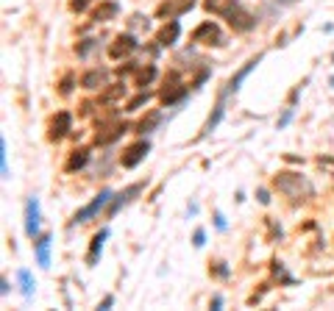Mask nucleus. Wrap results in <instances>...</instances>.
I'll return each instance as SVG.
<instances>
[{"mask_svg": "<svg viewBox=\"0 0 334 311\" xmlns=\"http://www.w3.org/2000/svg\"><path fill=\"white\" fill-rule=\"evenodd\" d=\"M148 150H151V148H148V142H137V144H131V148H128L126 153H122V158H120V161H122V167H128V170H131V167H137V164L142 161V158L148 156Z\"/></svg>", "mask_w": 334, "mask_h": 311, "instance_id": "7ed1b4c3", "label": "nucleus"}, {"mask_svg": "<svg viewBox=\"0 0 334 311\" xmlns=\"http://www.w3.org/2000/svg\"><path fill=\"white\" fill-rule=\"evenodd\" d=\"M156 122H159V114H151V120H148V122H142V125H139V131H142V134H145V131H151L153 125H156Z\"/></svg>", "mask_w": 334, "mask_h": 311, "instance_id": "4be33fe9", "label": "nucleus"}, {"mask_svg": "<svg viewBox=\"0 0 334 311\" xmlns=\"http://www.w3.org/2000/svg\"><path fill=\"white\" fill-rule=\"evenodd\" d=\"M109 197H112V192H109V189H103V192H100L98 197L92 200L90 206H84V209H81V211L76 214V223H86V219H90L95 211H100V209H103V206L109 203Z\"/></svg>", "mask_w": 334, "mask_h": 311, "instance_id": "39448f33", "label": "nucleus"}, {"mask_svg": "<svg viewBox=\"0 0 334 311\" xmlns=\"http://www.w3.org/2000/svg\"><path fill=\"white\" fill-rule=\"evenodd\" d=\"M47 250H50V236H42V239L37 242V261L42 267L50 264V255H47Z\"/></svg>", "mask_w": 334, "mask_h": 311, "instance_id": "2eb2a0df", "label": "nucleus"}, {"mask_svg": "<svg viewBox=\"0 0 334 311\" xmlns=\"http://www.w3.org/2000/svg\"><path fill=\"white\" fill-rule=\"evenodd\" d=\"M228 23L234 25L237 31H248V28H254V17H251V14H245V11H240V9H237L234 14L228 17Z\"/></svg>", "mask_w": 334, "mask_h": 311, "instance_id": "f8f14e48", "label": "nucleus"}, {"mask_svg": "<svg viewBox=\"0 0 334 311\" xmlns=\"http://www.w3.org/2000/svg\"><path fill=\"white\" fill-rule=\"evenodd\" d=\"M192 42H201V45H220V31H217L215 23H203V25H198V28H195Z\"/></svg>", "mask_w": 334, "mask_h": 311, "instance_id": "f257e3e1", "label": "nucleus"}, {"mask_svg": "<svg viewBox=\"0 0 334 311\" xmlns=\"http://www.w3.org/2000/svg\"><path fill=\"white\" fill-rule=\"evenodd\" d=\"M70 125H73L70 114H67V112H59L56 120L50 122V139H64L67 131H70Z\"/></svg>", "mask_w": 334, "mask_h": 311, "instance_id": "1a4fd4ad", "label": "nucleus"}, {"mask_svg": "<svg viewBox=\"0 0 334 311\" xmlns=\"http://www.w3.org/2000/svg\"><path fill=\"white\" fill-rule=\"evenodd\" d=\"M117 11H120V6L109 0V3H103L98 11H95V23H106V20H112L114 14H117Z\"/></svg>", "mask_w": 334, "mask_h": 311, "instance_id": "4468645a", "label": "nucleus"}, {"mask_svg": "<svg viewBox=\"0 0 334 311\" xmlns=\"http://www.w3.org/2000/svg\"><path fill=\"white\" fill-rule=\"evenodd\" d=\"M103 131H106V134H98V144H109L112 139H117L122 131H126V125H109Z\"/></svg>", "mask_w": 334, "mask_h": 311, "instance_id": "f3484780", "label": "nucleus"}, {"mask_svg": "<svg viewBox=\"0 0 334 311\" xmlns=\"http://www.w3.org/2000/svg\"><path fill=\"white\" fill-rule=\"evenodd\" d=\"M134 50H137L134 36H117L112 42V47H109V56H112V59H122V56H128V53H134Z\"/></svg>", "mask_w": 334, "mask_h": 311, "instance_id": "0eeeda50", "label": "nucleus"}, {"mask_svg": "<svg viewBox=\"0 0 334 311\" xmlns=\"http://www.w3.org/2000/svg\"><path fill=\"white\" fill-rule=\"evenodd\" d=\"M86 164V150H76V153H73V158L70 161H67V170H78V167H84Z\"/></svg>", "mask_w": 334, "mask_h": 311, "instance_id": "a211bd4d", "label": "nucleus"}, {"mask_svg": "<svg viewBox=\"0 0 334 311\" xmlns=\"http://www.w3.org/2000/svg\"><path fill=\"white\" fill-rule=\"evenodd\" d=\"M37 231H39V203H37V197H31L25 203V233L37 236Z\"/></svg>", "mask_w": 334, "mask_h": 311, "instance_id": "423d86ee", "label": "nucleus"}, {"mask_svg": "<svg viewBox=\"0 0 334 311\" xmlns=\"http://www.w3.org/2000/svg\"><path fill=\"white\" fill-rule=\"evenodd\" d=\"M142 189V186L139 184H134V186H128V189L126 192H122V195H117V200H114V206H112V211H109V214H117L120 211V206L122 203H128V197H131V195H137V192Z\"/></svg>", "mask_w": 334, "mask_h": 311, "instance_id": "dca6fc26", "label": "nucleus"}, {"mask_svg": "<svg viewBox=\"0 0 334 311\" xmlns=\"http://www.w3.org/2000/svg\"><path fill=\"white\" fill-rule=\"evenodd\" d=\"M206 11H212L217 17H231L240 6H237V0H206Z\"/></svg>", "mask_w": 334, "mask_h": 311, "instance_id": "6e6552de", "label": "nucleus"}, {"mask_svg": "<svg viewBox=\"0 0 334 311\" xmlns=\"http://www.w3.org/2000/svg\"><path fill=\"white\" fill-rule=\"evenodd\" d=\"M0 164H3V178H9V158H6V139H0Z\"/></svg>", "mask_w": 334, "mask_h": 311, "instance_id": "412c9836", "label": "nucleus"}, {"mask_svg": "<svg viewBox=\"0 0 334 311\" xmlns=\"http://www.w3.org/2000/svg\"><path fill=\"white\" fill-rule=\"evenodd\" d=\"M179 33H181V25L175 23V20H170V25H165V28L159 31V36H156V42L167 47V45H173L175 39H179Z\"/></svg>", "mask_w": 334, "mask_h": 311, "instance_id": "9d476101", "label": "nucleus"}, {"mask_svg": "<svg viewBox=\"0 0 334 311\" xmlns=\"http://www.w3.org/2000/svg\"><path fill=\"white\" fill-rule=\"evenodd\" d=\"M203 245V231H195V247Z\"/></svg>", "mask_w": 334, "mask_h": 311, "instance_id": "b1692460", "label": "nucleus"}, {"mask_svg": "<svg viewBox=\"0 0 334 311\" xmlns=\"http://www.w3.org/2000/svg\"><path fill=\"white\" fill-rule=\"evenodd\" d=\"M192 3H195V0H167V3H162L159 9H156V14H159V17H167V20H173V17H179L181 11L192 9Z\"/></svg>", "mask_w": 334, "mask_h": 311, "instance_id": "20e7f679", "label": "nucleus"}, {"mask_svg": "<svg viewBox=\"0 0 334 311\" xmlns=\"http://www.w3.org/2000/svg\"><path fill=\"white\" fill-rule=\"evenodd\" d=\"M256 64H259V59H254V61H248V64H245L242 70H240V72L234 75V78L228 81V89H226V92H237V89H240V84H242V81H245V75H248L251 70H254Z\"/></svg>", "mask_w": 334, "mask_h": 311, "instance_id": "ddd939ff", "label": "nucleus"}, {"mask_svg": "<svg viewBox=\"0 0 334 311\" xmlns=\"http://www.w3.org/2000/svg\"><path fill=\"white\" fill-rule=\"evenodd\" d=\"M90 3H92V0H73L70 6H73V11H84L86 6H90Z\"/></svg>", "mask_w": 334, "mask_h": 311, "instance_id": "5701e85b", "label": "nucleus"}, {"mask_svg": "<svg viewBox=\"0 0 334 311\" xmlns=\"http://www.w3.org/2000/svg\"><path fill=\"white\" fill-rule=\"evenodd\" d=\"M20 283H23V295L31 297V295H33V281H31V272H28V269H20Z\"/></svg>", "mask_w": 334, "mask_h": 311, "instance_id": "6ab92c4d", "label": "nucleus"}, {"mask_svg": "<svg viewBox=\"0 0 334 311\" xmlns=\"http://www.w3.org/2000/svg\"><path fill=\"white\" fill-rule=\"evenodd\" d=\"M153 75H156L153 67H142V70H137V86H145L148 81L153 78Z\"/></svg>", "mask_w": 334, "mask_h": 311, "instance_id": "aec40b11", "label": "nucleus"}, {"mask_svg": "<svg viewBox=\"0 0 334 311\" xmlns=\"http://www.w3.org/2000/svg\"><path fill=\"white\" fill-rule=\"evenodd\" d=\"M106 236H109V231H98V233H95L92 247H90V255H86V264H95V261H98L100 250H103V242H106Z\"/></svg>", "mask_w": 334, "mask_h": 311, "instance_id": "9b49d317", "label": "nucleus"}, {"mask_svg": "<svg viewBox=\"0 0 334 311\" xmlns=\"http://www.w3.org/2000/svg\"><path fill=\"white\" fill-rule=\"evenodd\" d=\"M276 186L282 192H287L290 197H301V186H306L301 181V175H292V172H284V175L276 178Z\"/></svg>", "mask_w": 334, "mask_h": 311, "instance_id": "f03ea898", "label": "nucleus"}]
</instances>
